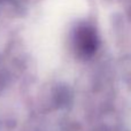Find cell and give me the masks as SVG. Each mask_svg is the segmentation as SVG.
Returning a JSON list of instances; mask_svg holds the SVG:
<instances>
[{
  "label": "cell",
  "instance_id": "6da1fadb",
  "mask_svg": "<svg viewBox=\"0 0 131 131\" xmlns=\"http://www.w3.org/2000/svg\"><path fill=\"white\" fill-rule=\"evenodd\" d=\"M74 47L82 58H90L98 48V36L91 27H79L74 36Z\"/></svg>",
  "mask_w": 131,
  "mask_h": 131
}]
</instances>
